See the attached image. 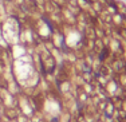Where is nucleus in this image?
Returning a JSON list of instances; mask_svg holds the SVG:
<instances>
[{"label":"nucleus","instance_id":"f257e3e1","mask_svg":"<svg viewBox=\"0 0 126 122\" xmlns=\"http://www.w3.org/2000/svg\"><path fill=\"white\" fill-rule=\"evenodd\" d=\"M13 122H30V117H27V115H24V114H19L18 117L15 118V121Z\"/></svg>","mask_w":126,"mask_h":122}]
</instances>
